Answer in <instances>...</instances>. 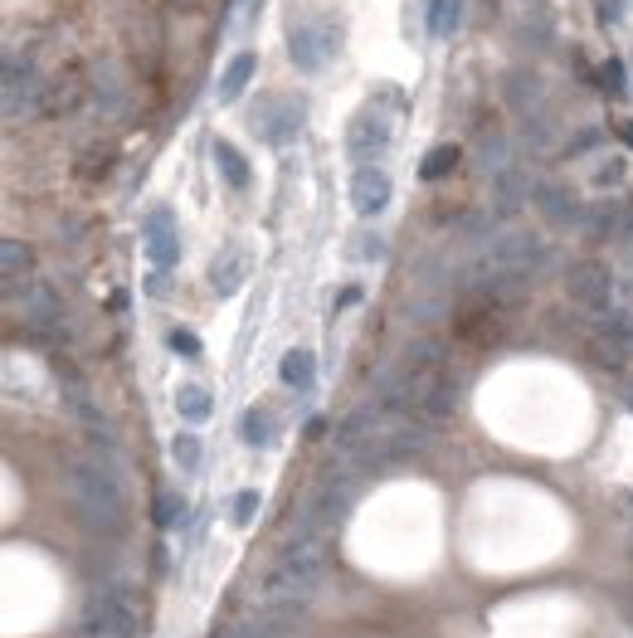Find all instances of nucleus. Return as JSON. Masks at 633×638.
Instances as JSON below:
<instances>
[{
    "mask_svg": "<svg viewBox=\"0 0 633 638\" xmlns=\"http://www.w3.org/2000/svg\"><path fill=\"white\" fill-rule=\"evenodd\" d=\"M69 497H74L88 531H98V536H122L127 531V492H122L112 468L88 463V458L69 463Z\"/></svg>",
    "mask_w": 633,
    "mask_h": 638,
    "instance_id": "obj_1",
    "label": "nucleus"
},
{
    "mask_svg": "<svg viewBox=\"0 0 633 638\" xmlns=\"http://www.w3.org/2000/svg\"><path fill=\"white\" fill-rule=\"evenodd\" d=\"M322 565H327V536L283 546V556L273 561V570L259 585L263 609H302L307 595L317 590V580H322Z\"/></svg>",
    "mask_w": 633,
    "mask_h": 638,
    "instance_id": "obj_2",
    "label": "nucleus"
},
{
    "mask_svg": "<svg viewBox=\"0 0 633 638\" xmlns=\"http://www.w3.org/2000/svg\"><path fill=\"white\" fill-rule=\"evenodd\" d=\"M283 44H288V64L298 74H322L327 59L341 49V20L332 15H293L288 30H283Z\"/></svg>",
    "mask_w": 633,
    "mask_h": 638,
    "instance_id": "obj_3",
    "label": "nucleus"
},
{
    "mask_svg": "<svg viewBox=\"0 0 633 638\" xmlns=\"http://www.w3.org/2000/svg\"><path fill=\"white\" fill-rule=\"evenodd\" d=\"M249 127L259 132L268 147H293L298 142V132L307 127V98H293V93H278V98H268L259 113L249 117Z\"/></svg>",
    "mask_w": 633,
    "mask_h": 638,
    "instance_id": "obj_4",
    "label": "nucleus"
},
{
    "mask_svg": "<svg viewBox=\"0 0 633 638\" xmlns=\"http://www.w3.org/2000/svg\"><path fill=\"white\" fill-rule=\"evenodd\" d=\"M565 293H570L575 307H585V312L604 317V312H614V273H609L604 263H595V259L570 263V273H565Z\"/></svg>",
    "mask_w": 633,
    "mask_h": 638,
    "instance_id": "obj_5",
    "label": "nucleus"
},
{
    "mask_svg": "<svg viewBox=\"0 0 633 638\" xmlns=\"http://www.w3.org/2000/svg\"><path fill=\"white\" fill-rule=\"evenodd\" d=\"M137 629H142V609L127 600V595H117V590L93 595V604H88V634H98V638H137Z\"/></svg>",
    "mask_w": 633,
    "mask_h": 638,
    "instance_id": "obj_6",
    "label": "nucleus"
},
{
    "mask_svg": "<svg viewBox=\"0 0 633 638\" xmlns=\"http://www.w3.org/2000/svg\"><path fill=\"white\" fill-rule=\"evenodd\" d=\"M390 142H395V127H390V117L375 113V108H361L351 117V127H346V156L361 161V166H371L380 151H390Z\"/></svg>",
    "mask_w": 633,
    "mask_h": 638,
    "instance_id": "obj_7",
    "label": "nucleus"
},
{
    "mask_svg": "<svg viewBox=\"0 0 633 638\" xmlns=\"http://www.w3.org/2000/svg\"><path fill=\"white\" fill-rule=\"evenodd\" d=\"M142 239H147V259L166 273L181 259V234H176V220H171V205H151L147 220H142Z\"/></svg>",
    "mask_w": 633,
    "mask_h": 638,
    "instance_id": "obj_8",
    "label": "nucleus"
},
{
    "mask_svg": "<svg viewBox=\"0 0 633 638\" xmlns=\"http://www.w3.org/2000/svg\"><path fill=\"white\" fill-rule=\"evenodd\" d=\"M35 98H39V78H35L30 54H10V59H5V117L30 113Z\"/></svg>",
    "mask_w": 633,
    "mask_h": 638,
    "instance_id": "obj_9",
    "label": "nucleus"
},
{
    "mask_svg": "<svg viewBox=\"0 0 633 638\" xmlns=\"http://www.w3.org/2000/svg\"><path fill=\"white\" fill-rule=\"evenodd\" d=\"M390 176L380 171V166H356V176H351V210L361 215V220H375L385 205H390Z\"/></svg>",
    "mask_w": 633,
    "mask_h": 638,
    "instance_id": "obj_10",
    "label": "nucleus"
},
{
    "mask_svg": "<svg viewBox=\"0 0 633 638\" xmlns=\"http://www.w3.org/2000/svg\"><path fill=\"white\" fill-rule=\"evenodd\" d=\"M25 322L39 337H64V302H59V293L49 283L25 288Z\"/></svg>",
    "mask_w": 633,
    "mask_h": 638,
    "instance_id": "obj_11",
    "label": "nucleus"
},
{
    "mask_svg": "<svg viewBox=\"0 0 633 638\" xmlns=\"http://www.w3.org/2000/svg\"><path fill=\"white\" fill-rule=\"evenodd\" d=\"M536 205H541V215L556 229H570V225H585V220H590V210H585L565 186H556V181L536 186Z\"/></svg>",
    "mask_w": 633,
    "mask_h": 638,
    "instance_id": "obj_12",
    "label": "nucleus"
},
{
    "mask_svg": "<svg viewBox=\"0 0 633 638\" xmlns=\"http://www.w3.org/2000/svg\"><path fill=\"white\" fill-rule=\"evenodd\" d=\"M502 98H507V108L517 117H536L546 113V88H541V78L531 74V69H512V74L502 78Z\"/></svg>",
    "mask_w": 633,
    "mask_h": 638,
    "instance_id": "obj_13",
    "label": "nucleus"
},
{
    "mask_svg": "<svg viewBox=\"0 0 633 638\" xmlns=\"http://www.w3.org/2000/svg\"><path fill=\"white\" fill-rule=\"evenodd\" d=\"M458 400H463V390H458V380L453 376H439L429 380V390H424V400H419V414L429 419V424H444V419H453V410H458Z\"/></svg>",
    "mask_w": 633,
    "mask_h": 638,
    "instance_id": "obj_14",
    "label": "nucleus"
},
{
    "mask_svg": "<svg viewBox=\"0 0 633 638\" xmlns=\"http://www.w3.org/2000/svg\"><path fill=\"white\" fill-rule=\"evenodd\" d=\"M278 380H283L288 390L307 395V390L317 385V356H312L307 346H293V351H283V361H278Z\"/></svg>",
    "mask_w": 633,
    "mask_h": 638,
    "instance_id": "obj_15",
    "label": "nucleus"
},
{
    "mask_svg": "<svg viewBox=\"0 0 633 638\" xmlns=\"http://www.w3.org/2000/svg\"><path fill=\"white\" fill-rule=\"evenodd\" d=\"M254 74H259V54H249V49H244V54H234V59L224 64L215 98H220V103H234V98H239V93L254 83Z\"/></svg>",
    "mask_w": 633,
    "mask_h": 638,
    "instance_id": "obj_16",
    "label": "nucleus"
},
{
    "mask_svg": "<svg viewBox=\"0 0 633 638\" xmlns=\"http://www.w3.org/2000/svg\"><path fill=\"white\" fill-rule=\"evenodd\" d=\"M0 273H5V298H20V278L30 273V249L20 239H5L0 244Z\"/></svg>",
    "mask_w": 633,
    "mask_h": 638,
    "instance_id": "obj_17",
    "label": "nucleus"
},
{
    "mask_svg": "<svg viewBox=\"0 0 633 638\" xmlns=\"http://www.w3.org/2000/svg\"><path fill=\"white\" fill-rule=\"evenodd\" d=\"M244 273H249V263H244L239 249H229V254H220V259L210 263V283H215V293H220V298H229V293H239V288H244Z\"/></svg>",
    "mask_w": 633,
    "mask_h": 638,
    "instance_id": "obj_18",
    "label": "nucleus"
},
{
    "mask_svg": "<svg viewBox=\"0 0 633 638\" xmlns=\"http://www.w3.org/2000/svg\"><path fill=\"white\" fill-rule=\"evenodd\" d=\"M210 410H215V400H210V390H205V385L186 380V385L176 390V414H181L186 424H205V419H210Z\"/></svg>",
    "mask_w": 633,
    "mask_h": 638,
    "instance_id": "obj_19",
    "label": "nucleus"
},
{
    "mask_svg": "<svg viewBox=\"0 0 633 638\" xmlns=\"http://www.w3.org/2000/svg\"><path fill=\"white\" fill-rule=\"evenodd\" d=\"M210 151H215V166H220L224 186H229V190H244V186H249V161H244V151L229 147V142H215Z\"/></svg>",
    "mask_w": 633,
    "mask_h": 638,
    "instance_id": "obj_20",
    "label": "nucleus"
},
{
    "mask_svg": "<svg viewBox=\"0 0 633 638\" xmlns=\"http://www.w3.org/2000/svg\"><path fill=\"white\" fill-rule=\"evenodd\" d=\"M239 434H244V444H249V449H268V444H273V434H278V429H273V414L263 410V405H249L244 419H239Z\"/></svg>",
    "mask_w": 633,
    "mask_h": 638,
    "instance_id": "obj_21",
    "label": "nucleus"
},
{
    "mask_svg": "<svg viewBox=\"0 0 633 638\" xmlns=\"http://www.w3.org/2000/svg\"><path fill=\"white\" fill-rule=\"evenodd\" d=\"M522 142H526V151H536V156H551V151H556V127H551V117L546 113L522 117Z\"/></svg>",
    "mask_w": 633,
    "mask_h": 638,
    "instance_id": "obj_22",
    "label": "nucleus"
},
{
    "mask_svg": "<svg viewBox=\"0 0 633 638\" xmlns=\"http://www.w3.org/2000/svg\"><path fill=\"white\" fill-rule=\"evenodd\" d=\"M458 15H463V0H429V35L448 39L458 30Z\"/></svg>",
    "mask_w": 633,
    "mask_h": 638,
    "instance_id": "obj_23",
    "label": "nucleus"
},
{
    "mask_svg": "<svg viewBox=\"0 0 633 638\" xmlns=\"http://www.w3.org/2000/svg\"><path fill=\"white\" fill-rule=\"evenodd\" d=\"M93 98H98V108L103 113H122V88H117V78H112V69L108 64H98L93 69Z\"/></svg>",
    "mask_w": 633,
    "mask_h": 638,
    "instance_id": "obj_24",
    "label": "nucleus"
},
{
    "mask_svg": "<svg viewBox=\"0 0 633 638\" xmlns=\"http://www.w3.org/2000/svg\"><path fill=\"white\" fill-rule=\"evenodd\" d=\"M453 166H458V147H448L444 142V147H434L424 161H419V176H424V181H444Z\"/></svg>",
    "mask_w": 633,
    "mask_h": 638,
    "instance_id": "obj_25",
    "label": "nucleus"
},
{
    "mask_svg": "<svg viewBox=\"0 0 633 638\" xmlns=\"http://www.w3.org/2000/svg\"><path fill=\"white\" fill-rule=\"evenodd\" d=\"M171 458H176L186 473H195V468H200V439H195V434H176V439H171Z\"/></svg>",
    "mask_w": 633,
    "mask_h": 638,
    "instance_id": "obj_26",
    "label": "nucleus"
},
{
    "mask_svg": "<svg viewBox=\"0 0 633 638\" xmlns=\"http://www.w3.org/2000/svg\"><path fill=\"white\" fill-rule=\"evenodd\" d=\"M259 488H244L239 497H234V507H229V517H234V526H249L254 522V512H259Z\"/></svg>",
    "mask_w": 633,
    "mask_h": 638,
    "instance_id": "obj_27",
    "label": "nucleus"
},
{
    "mask_svg": "<svg viewBox=\"0 0 633 638\" xmlns=\"http://www.w3.org/2000/svg\"><path fill=\"white\" fill-rule=\"evenodd\" d=\"M181 517H186V502H181L176 492H161V497H156V522H161V526H176Z\"/></svg>",
    "mask_w": 633,
    "mask_h": 638,
    "instance_id": "obj_28",
    "label": "nucleus"
},
{
    "mask_svg": "<svg viewBox=\"0 0 633 638\" xmlns=\"http://www.w3.org/2000/svg\"><path fill=\"white\" fill-rule=\"evenodd\" d=\"M171 351H176V356H186V361H195V356H200V337H195V332H190V327H171Z\"/></svg>",
    "mask_w": 633,
    "mask_h": 638,
    "instance_id": "obj_29",
    "label": "nucleus"
},
{
    "mask_svg": "<svg viewBox=\"0 0 633 638\" xmlns=\"http://www.w3.org/2000/svg\"><path fill=\"white\" fill-rule=\"evenodd\" d=\"M604 88H609L614 98H624V93H629V74H624V64H619V59H609V64H604Z\"/></svg>",
    "mask_w": 633,
    "mask_h": 638,
    "instance_id": "obj_30",
    "label": "nucleus"
},
{
    "mask_svg": "<svg viewBox=\"0 0 633 638\" xmlns=\"http://www.w3.org/2000/svg\"><path fill=\"white\" fill-rule=\"evenodd\" d=\"M385 254V239L380 234H366V239H356V259H380Z\"/></svg>",
    "mask_w": 633,
    "mask_h": 638,
    "instance_id": "obj_31",
    "label": "nucleus"
},
{
    "mask_svg": "<svg viewBox=\"0 0 633 638\" xmlns=\"http://www.w3.org/2000/svg\"><path fill=\"white\" fill-rule=\"evenodd\" d=\"M599 20L604 25H624V0H599Z\"/></svg>",
    "mask_w": 633,
    "mask_h": 638,
    "instance_id": "obj_32",
    "label": "nucleus"
},
{
    "mask_svg": "<svg viewBox=\"0 0 633 638\" xmlns=\"http://www.w3.org/2000/svg\"><path fill=\"white\" fill-rule=\"evenodd\" d=\"M599 142V127H585V132H580V137H575V142H570V156H580V151H590Z\"/></svg>",
    "mask_w": 633,
    "mask_h": 638,
    "instance_id": "obj_33",
    "label": "nucleus"
},
{
    "mask_svg": "<svg viewBox=\"0 0 633 638\" xmlns=\"http://www.w3.org/2000/svg\"><path fill=\"white\" fill-rule=\"evenodd\" d=\"M599 181H604V186H614V181H624V161H609V166L599 171Z\"/></svg>",
    "mask_w": 633,
    "mask_h": 638,
    "instance_id": "obj_34",
    "label": "nucleus"
},
{
    "mask_svg": "<svg viewBox=\"0 0 633 638\" xmlns=\"http://www.w3.org/2000/svg\"><path fill=\"white\" fill-rule=\"evenodd\" d=\"M356 298H361V288H341V298H336V307H351Z\"/></svg>",
    "mask_w": 633,
    "mask_h": 638,
    "instance_id": "obj_35",
    "label": "nucleus"
},
{
    "mask_svg": "<svg viewBox=\"0 0 633 638\" xmlns=\"http://www.w3.org/2000/svg\"><path fill=\"white\" fill-rule=\"evenodd\" d=\"M619 137H624V142L633 147V117H624V122H619Z\"/></svg>",
    "mask_w": 633,
    "mask_h": 638,
    "instance_id": "obj_36",
    "label": "nucleus"
},
{
    "mask_svg": "<svg viewBox=\"0 0 633 638\" xmlns=\"http://www.w3.org/2000/svg\"><path fill=\"white\" fill-rule=\"evenodd\" d=\"M619 395H624V405L633 410V380H624V385H619Z\"/></svg>",
    "mask_w": 633,
    "mask_h": 638,
    "instance_id": "obj_37",
    "label": "nucleus"
}]
</instances>
